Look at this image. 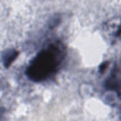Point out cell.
Returning a JSON list of instances; mask_svg holds the SVG:
<instances>
[{"label": "cell", "instance_id": "4", "mask_svg": "<svg viewBox=\"0 0 121 121\" xmlns=\"http://www.w3.org/2000/svg\"><path fill=\"white\" fill-rule=\"evenodd\" d=\"M108 64H109V62L107 61H104L102 63H101L99 67V72L101 73V74H103L105 71V69H106V68H107Z\"/></svg>", "mask_w": 121, "mask_h": 121}, {"label": "cell", "instance_id": "1", "mask_svg": "<svg viewBox=\"0 0 121 121\" xmlns=\"http://www.w3.org/2000/svg\"><path fill=\"white\" fill-rule=\"evenodd\" d=\"M66 55V48L60 41L50 43L30 61L25 74L35 82L46 80L57 71Z\"/></svg>", "mask_w": 121, "mask_h": 121}, {"label": "cell", "instance_id": "3", "mask_svg": "<svg viewBox=\"0 0 121 121\" xmlns=\"http://www.w3.org/2000/svg\"><path fill=\"white\" fill-rule=\"evenodd\" d=\"M18 54L19 52L15 49H8L3 51L1 54V60L5 68H9L17 57Z\"/></svg>", "mask_w": 121, "mask_h": 121}, {"label": "cell", "instance_id": "2", "mask_svg": "<svg viewBox=\"0 0 121 121\" xmlns=\"http://www.w3.org/2000/svg\"><path fill=\"white\" fill-rule=\"evenodd\" d=\"M104 86L107 90L115 92L120 98V69L116 63L114 65L110 75L105 80Z\"/></svg>", "mask_w": 121, "mask_h": 121}]
</instances>
